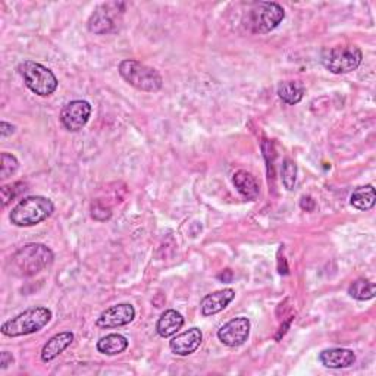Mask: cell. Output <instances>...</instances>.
<instances>
[{
	"mask_svg": "<svg viewBox=\"0 0 376 376\" xmlns=\"http://www.w3.org/2000/svg\"><path fill=\"white\" fill-rule=\"evenodd\" d=\"M53 252L44 244L31 242L12 256V272L20 276H32L53 264Z\"/></svg>",
	"mask_w": 376,
	"mask_h": 376,
	"instance_id": "6da1fadb",
	"label": "cell"
},
{
	"mask_svg": "<svg viewBox=\"0 0 376 376\" xmlns=\"http://www.w3.org/2000/svg\"><path fill=\"white\" fill-rule=\"evenodd\" d=\"M55 205L41 195H31L21 200L11 212V222L16 226H34L53 214Z\"/></svg>",
	"mask_w": 376,
	"mask_h": 376,
	"instance_id": "7a4b0ae2",
	"label": "cell"
},
{
	"mask_svg": "<svg viewBox=\"0 0 376 376\" xmlns=\"http://www.w3.org/2000/svg\"><path fill=\"white\" fill-rule=\"evenodd\" d=\"M51 319L52 312L47 307H32L5 322L2 325V334L12 338L34 334L43 330Z\"/></svg>",
	"mask_w": 376,
	"mask_h": 376,
	"instance_id": "3957f363",
	"label": "cell"
},
{
	"mask_svg": "<svg viewBox=\"0 0 376 376\" xmlns=\"http://www.w3.org/2000/svg\"><path fill=\"white\" fill-rule=\"evenodd\" d=\"M119 74L128 84L141 91L156 93L163 86V78L155 68L134 59L122 60L119 63Z\"/></svg>",
	"mask_w": 376,
	"mask_h": 376,
	"instance_id": "277c9868",
	"label": "cell"
},
{
	"mask_svg": "<svg viewBox=\"0 0 376 376\" xmlns=\"http://www.w3.org/2000/svg\"><path fill=\"white\" fill-rule=\"evenodd\" d=\"M18 72L22 77L25 86L37 96L47 97L56 91L58 78L56 75L41 63L34 60H24L20 63Z\"/></svg>",
	"mask_w": 376,
	"mask_h": 376,
	"instance_id": "5b68a950",
	"label": "cell"
},
{
	"mask_svg": "<svg viewBox=\"0 0 376 376\" xmlns=\"http://www.w3.org/2000/svg\"><path fill=\"white\" fill-rule=\"evenodd\" d=\"M285 18L281 5L275 2H256L247 12V28L254 34H266L275 30Z\"/></svg>",
	"mask_w": 376,
	"mask_h": 376,
	"instance_id": "8992f818",
	"label": "cell"
},
{
	"mask_svg": "<svg viewBox=\"0 0 376 376\" xmlns=\"http://www.w3.org/2000/svg\"><path fill=\"white\" fill-rule=\"evenodd\" d=\"M363 53L357 46H337L325 51L322 65L332 74H349L361 67Z\"/></svg>",
	"mask_w": 376,
	"mask_h": 376,
	"instance_id": "52a82bcc",
	"label": "cell"
},
{
	"mask_svg": "<svg viewBox=\"0 0 376 376\" xmlns=\"http://www.w3.org/2000/svg\"><path fill=\"white\" fill-rule=\"evenodd\" d=\"M124 8L125 5L118 2L101 5L90 16L89 30L94 32V34H108V32H112L117 27L118 12H124Z\"/></svg>",
	"mask_w": 376,
	"mask_h": 376,
	"instance_id": "ba28073f",
	"label": "cell"
},
{
	"mask_svg": "<svg viewBox=\"0 0 376 376\" xmlns=\"http://www.w3.org/2000/svg\"><path fill=\"white\" fill-rule=\"evenodd\" d=\"M91 115V106L86 101H72L65 105L60 112V122L71 133L83 129Z\"/></svg>",
	"mask_w": 376,
	"mask_h": 376,
	"instance_id": "9c48e42d",
	"label": "cell"
},
{
	"mask_svg": "<svg viewBox=\"0 0 376 376\" xmlns=\"http://www.w3.org/2000/svg\"><path fill=\"white\" fill-rule=\"evenodd\" d=\"M252 323L247 318H234L218 331V338L228 347H240L249 339Z\"/></svg>",
	"mask_w": 376,
	"mask_h": 376,
	"instance_id": "30bf717a",
	"label": "cell"
},
{
	"mask_svg": "<svg viewBox=\"0 0 376 376\" xmlns=\"http://www.w3.org/2000/svg\"><path fill=\"white\" fill-rule=\"evenodd\" d=\"M134 318H136V309L131 304L122 303L106 309L99 316V319H97V326L106 330L119 328V326H125L133 322Z\"/></svg>",
	"mask_w": 376,
	"mask_h": 376,
	"instance_id": "8fae6325",
	"label": "cell"
},
{
	"mask_svg": "<svg viewBox=\"0 0 376 376\" xmlns=\"http://www.w3.org/2000/svg\"><path fill=\"white\" fill-rule=\"evenodd\" d=\"M203 341V334L199 328H191L174 337L169 342L171 350L178 356H188L197 350Z\"/></svg>",
	"mask_w": 376,
	"mask_h": 376,
	"instance_id": "7c38bea8",
	"label": "cell"
},
{
	"mask_svg": "<svg viewBox=\"0 0 376 376\" xmlns=\"http://www.w3.org/2000/svg\"><path fill=\"white\" fill-rule=\"evenodd\" d=\"M235 297V291L231 288H225L221 291H215L202 300L200 307H202V315L203 316H212L216 315L230 304Z\"/></svg>",
	"mask_w": 376,
	"mask_h": 376,
	"instance_id": "4fadbf2b",
	"label": "cell"
},
{
	"mask_svg": "<svg viewBox=\"0 0 376 376\" xmlns=\"http://www.w3.org/2000/svg\"><path fill=\"white\" fill-rule=\"evenodd\" d=\"M319 361L325 368L344 369L356 362V354L349 349H328L319 354Z\"/></svg>",
	"mask_w": 376,
	"mask_h": 376,
	"instance_id": "5bb4252c",
	"label": "cell"
},
{
	"mask_svg": "<svg viewBox=\"0 0 376 376\" xmlns=\"http://www.w3.org/2000/svg\"><path fill=\"white\" fill-rule=\"evenodd\" d=\"M72 341H74V334L70 331L56 334L44 344L41 350V361L46 363L55 361L59 354H62L72 344Z\"/></svg>",
	"mask_w": 376,
	"mask_h": 376,
	"instance_id": "9a60e30c",
	"label": "cell"
},
{
	"mask_svg": "<svg viewBox=\"0 0 376 376\" xmlns=\"http://www.w3.org/2000/svg\"><path fill=\"white\" fill-rule=\"evenodd\" d=\"M233 183L237 188V191L242 195L246 200H256L259 197L260 187L257 179L247 171H237L233 176Z\"/></svg>",
	"mask_w": 376,
	"mask_h": 376,
	"instance_id": "2e32d148",
	"label": "cell"
},
{
	"mask_svg": "<svg viewBox=\"0 0 376 376\" xmlns=\"http://www.w3.org/2000/svg\"><path fill=\"white\" fill-rule=\"evenodd\" d=\"M183 325L184 318L181 313L176 312V310H167V312L159 318L156 323V331L162 338H169L181 330Z\"/></svg>",
	"mask_w": 376,
	"mask_h": 376,
	"instance_id": "e0dca14e",
	"label": "cell"
},
{
	"mask_svg": "<svg viewBox=\"0 0 376 376\" xmlns=\"http://www.w3.org/2000/svg\"><path fill=\"white\" fill-rule=\"evenodd\" d=\"M128 349V339L121 334H109L97 342V350L106 356H117Z\"/></svg>",
	"mask_w": 376,
	"mask_h": 376,
	"instance_id": "ac0fdd59",
	"label": "cell"
},
{
	"mask_svg": "<svg viewBox=\"0 0 376 376\" xmlns=\"http://www.w3.org/2000/svg\"><path fill=\"white\" fill-rule=\"evenodd\" d=\"M375 202H376V193L373 186H363L356 188L350 197L351 206L356 207L357 210H369L375 206Z\"/></svg>",
	"mask_w": 376,
	"mask_h": 376,
	"instance_id": "d6986e66",
	"label": "cell"
},
{
	"mask_svg": "<svg viewBox=\"0 0 376 376\" xmlns=\"http://www.w3.org/2000/svg\"><path fill=\"white\" fill-rule=\"evenodd\" d=\"M278 96L287 105H297L304 96V87L297 81H285L278 87Z\"/></svg>",
	"mask_w": 376,
	"mask_h": 376,
	"instance_id": "ffe728a7",
	"label": "cell"
},
{
	"mask_svg": "<svg viewBox=\"0 0 376 376\" xmlns=\"http://www.w3.org/2000/svg\"><path fill=\"white\" fill-rule=\"evenodd\" d=\"M349 294L356 299V300H361V302H366V300H372L376 294V287L373 283L365 280V278H361V280L354 281L350 288H349Z\"/></svg>",
	"mask_w": 376,
	"mask_h": 376,
	"instance_id": "44dd1931",
	"label": "cell"
},
{
	"mask_svg": "<svg viewBox=\"0 0 376 376\" xmlns=\"http://www.w3.org/2000/svg\"><path fill=\"white\" fill-rule=\"evenodd\" d=\"M281 175H283L284 187L288 191H291L294 188V186H296V181H297V165L294 163V160H291V159H285L284 160Z\"/></svg>",
	"mask_w": 376,
	"mask_h": 376,
	"instance_id": "7402d4cb",
	"label": "cell"
},
{
	"mask_svg": "<svg viewBox=\"0 0 376 376\" xmlns=\"http://www.w3.org/2000/svg\"><path fill=\"white\" fill-rule=\"evenodd\" d=\"M20 168V162L13 155L9 153H2V169H0V178L6 179L12 176Z\"/></svg>",
	"mask_w": 376,
	"mask_h": 376,
	"instance_id": "603a6c76",
	"label": "cell"
},
{
	"mask_svg": "<svg viewBox=\"0 0 376 376\" xmlns=\"http://www.w3.org/2000/svg\"><path fill=\"white\" fill-rule=\"evenodd\" d=\"M25 184L22 183H15L12 186H4L2 187V200H4V206H8V203L11 200H13L16 195H20L22 191H25Z\"/></svg>",
	"mask_w": 376,
	"mask_h": 376,
	"instance_id": "cb8c5ba5",
	"label": "cell"
},
{
	"mask_svg": "<svg viewBox=\"0 0 376 376\" xmlns=\"http://www.w3.org/2000/svg\"><path fill=\"white\" fill-rule=\"evenodd\" d=\"M91 216L96 221H106V219H109L112 216V212L108 207L102 206L101 203H96L91 207Z\"/></svg>",
	"mask_w": 376,
	"mask_h": 376,
	"instance_id": "d4e9b609",
	"label": "cell"
},
{
	"mask_svg": "<svg viewBox=\"0 0 376 376\" xmlns=\"http://www.w3.org/2000/svg\"><path fill=\"white\" fill-rule=\"evenodd\" d=\"M0 131H2V137L5 138L15 133V127L12 124H8L6 121H2V124H0Z\"/></svg>",
	"mask_w": 376,
	"mask_h": 376,
	"instance_id": "484cf974",
	"label": "cell"
},
{
	"mask_svg": "<svg viewBox=\"0 0 376 376\" xmlns=\"http://www.w3.org/2000/svg\"><path fill=\"white\" fill-rule=\"evenodd\" d=\"M300 206H302V209H304L306 212H312V210L315 209V200H313L312 197H309V195H307V197L304 195V197H303L302 202H300Z\"/></svg>",
	"mask_w": 376,
	"mask_h": 376,
	"instance_id": "4316f807",
	"label": "cell"
},
{
	"mask_svg": "<svg viewBox=\"0 0 376 376\" xmlns=\"http://www.w3.org/2000/svg\"><path fill=\"white\" fill-rule=\"evenodd\" d=\"M13 363V357L12 354H9L8 351H4L2 356H0V365H2V369L5 370L9 365Z\"/></svg>",
	"mask_w": 376,
	"mask_h": 376,
	"instance_id": "83f0119b",
	"label": "cell"
}]
</instances>
